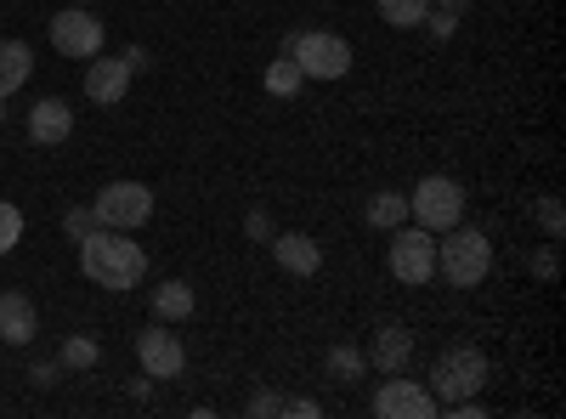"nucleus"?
Here are the masks:
<instances>
[{"label":"nucleus","mask_w":566,"mask_h":419,"mask_svg":"<svg viewBox=\"0 0 566 419\" xmlns=\"http://www.w3.org/2000/svg\"><path fill=\"white\" fill-rule=\"evenodd\" d=\"M80 272L91 277L97 290H136L142 277H148V250L130 244V232H114V227H97L80 239Z\"/></svg>","instance_id":"nucleus-1"},{"label":"nucleus","mask_w":566,"mask_h":419,"mask_svg":"<svg viewBox=\"0 0 566 419\" xmlns=\"http://www.w3.org/2000/svg\"><path fill=\"white\" fill-rule=\"evenodd\" d=\"M488 266H493V244H488V232H476V227H448V232H437V272L448 277L453 290H476L482 277H488Z\"/></svg>","instance_id":"nucleus-2"},{"label":"nucleus","mask_w":566,"mask_h":419,"mask_svg":"<svg viewBox=\"0 0 566 419\" xmlns=\"http://www.w3.org/2000/svg\"><path fill=\"white\" fill-rule=\"evenodd\" d=\"M488 380H493V363H488L476 346H453V352H442L437 368H431V397L448 408V402H464V397H482Z\"/></svg>","instance_id":"nucleus-3"},{"label":"nucleus","mask_w":566,"mask_h":419,"mask_svg":"<svg viewBox=\"0 0 566 419\" xmlns=\"http://www.w3.org/2000/svg\"><path fill=\"white\" fill-rule=\"evenodd\" d=\"M283 52L301 63L306 80H346L352 74V40L312 29V34H283Z\"/></svg>","instance_id":"nucleus-4"},{"label":"nucleus","mask_w":566,"mask_h":419,"mask_svg":"<svg viewBox=\"0 0 566 419\" xmlns=\"http://www.w3.org/2000/svg\"><path fill=\"white\" fill-rule=\"evenodd\" d=\"M386 266L397 284L419 290V284H431L437 277V232H424V227H391V250H386Z\"/></svg>","instance_id":"nucleus-5"},{"label":"nucleus","mask_w":566,"mask_h":419,"mask_svg":"<svg viewBox=\"0 0 566 419\" xmlns=\"http://www.w3.org/2000/svg\"><path fill=\"white\" fill-rule=\"evenodd\" d=\"M408 221L424 232H448L464 221V188L453 176H424L419 188L408 193Z\"/></svg>","instance_id":"nucleus-6"},{"label":"nucleus","mask_w":566,"mask_h":419,"mask_svg":"<svg viewBox=\"0 0 566 419\" xmlns=\"http://www.w3.org/2000/svg\"><path fill=\"white\" fill-rule=\"evenodd\" d=\"M91 210H97V227L136 232L142 221L154 216V193H148V181H108V188L91 199Z\"/></svg>","instance_id":"nucleus-7"},{"label":"nucleus","mask_w":566,"mask_h":419,"mask_svg":"<svg viewBox=\"0 0 566 419\" xmlns=\"http://www.w3.org/2000/svg\"><path fill=\"white\" fill-rule=\"evenodd\" d=\"M103 40H108L103 18H91L85 7H69V12L52 18V45H57V57H69V63H91L103 52Z\"/></svg>","instance_id":"nucleus-8"},{"label":"nucleus","mask_w":566,"mask_h":419,"mask_svg":"<svg viewBox=\"0 0 566 419\" xmlns=\"http://www.w3.org/2000/svg\"><path fill=\"white\" fill-rule=\"evenodd\" d=\"M136 363H142V375L148 380H176L181 368H187V346L181 335H170V323H148V329L136 335Z\"/></svg>","instance_id":"nucleus-9"},{"label":"nucleus","mask_w":566,"mask_h":419,"mask_svg":"<svg viewBox=\"0 0 566 419\" xmlns=\"http://www.w3.org/2000/svg\"><path fill=\"white\" fill-rule=\"evenodd\" d=\"M374 413H380V419H437L442 402L431 397V386L402 380V375H386L380 391H374Z\"/></svg>","instance_id":"nucleus-10"},{"label":"nucleus","mask_w":566,"mask_h":419,"mask_svg":"<svg viewBox=\"0 0 566 419\" xmlns=\"http://www.w3.org/2000/svg\"><path fill=\"white\" fill-rule=\"evenodd\" d=\"M130 63L125 57H91V69H85V97L97 103V108H114V103H125V91H130Z\"/></svg>","instance_id":"nucleus-11"},{"label":"nucleus","mask_w":566,"mask_h":419,"mask_svg":"<svg viewBox=\"0 0 566 419\" xmlns=\"http://www.w3.org/2000/svg\"><path fill=\"white\" fill-rule=\"evenodd\" d=\"M74 136V108L63 103V97H40L34 108H29V143H40V148H63Z\"/></svg>","instance_id":"nucleus-12"},{"label":"nucleus","mask_w":566,"mask_h":419,"mask_svg":"<svg viewBox=\"0 0 566 419\" xmlns=\"http://www.w3.org/2000/svg\"><path fill=\"white\" fill-rule=\"evenodd\" d=\"M272 261L283 266V272H295V277H312V272H323V244L317 239H306V232H272Z\"/></svg>","instance_id":"nucleus-13"},{"label":"nucleus","mask_w":566,"mask_h":419,"mask_svg":"<svg viewBox=\"0 0 566 419\" xmlns=\"http://www.w3.org/2000/svg\"><path fill=\"white\" fill-rule=\"evenodd\" d=\"M40 335V312L23 290H0V341L7 346H29Z\"/></svg>","instance_id":"nucleus-14"},{"label":"nucleus","mask_w":566,"mask_h":419,"mask_svg":"<svg viewBox=\"0 0 566 419\" xmlns=\"http://www.w3.org/2000/svg\"><path fill=\"white\" fill-rule=\"evenodd\" d=\"M368 363L380 368V375H408L413 335L402 329V323H380V329H374V346H368Z\"/></svg>","instance_id":"nucleus-15"},{"label":"nucleus","mask_w":566,"mask_h":419,"mask_svg":"<svg viewBox=\"0 0 566 419\" xmlns=\"http://www.w3.org/2000/svg\"><path fill=\"white\" fill-rule=\"evenodd\" d=\"M34 74V52L23 40H0V103L12 97V91H23Z\"/></svg>","instance_id":"nucleus-16"},{"label":"nucleus","mask_w":566,"mask_h":419,"mask_svg":"<svg viewBox=\"0 0 566 419\" xmlns=\"http://www.w3.org/2000/svg\"><path fill=\"white\" fill-rule=\"evenodd\" d=\"M154 317H159V323L193 317V284H181V277H165V284L154 290Z\"/></svg>","instance_id":"nucleus-17"},{"label":"nucleus","mask_w":566,"mask_h":419,"mask_svg":"<svg viewBox=\"0 0 566 419\" xmlns=\"http://www.w3.org/2000/svg\"><path fill=\"white\" fill-rule=\"evenodd\" d=\"M323 368H328V380L352 386V380H363V368H368V352H357V346H328Z\"/></svg>","instance_id":"nucleus-18"},{"label":"nucleus","mask_w":566,"mask_h":419,"mask_svg":"<svg viewBox=\"0 0 566 419\" xmlns=\"http://www.w3.org/2000/svg\"><path fill=\"white\" fill-rule=\"evenodd\" d=\"M408 221V193H374L368 199V227H380V232H391V227H402Z\"/></svg>","instance_id":"nucleus-19"},{"label":"nucleus","mask_w":566,"mask_h":419,"mask_svg":"<svg viewBox=\"0 0 566 419\" xmlns=\"http://www.w3.org/2000/svg\"><path fill=\"white\" fill-rule=\"evenodd\" d=\"M266 91H272V97H295V91L306 85V74H301V63L290 57V52H277V63L266 69V80H261Z\"/></svg>","instance_id":"nucleus-20"},{"label":"nucleus","mask_w":566,"mask_h":419,"mask_svg":"<svg viewBox=\"0 0 566 419\" xmlns=\"http://www.w3.org/2000/svg\"><path fill=\"white\" fill-rule=\"evenodd\" d=\"M424 12H431V0H380V18L391 29H419Z\"/></svg>","instance_id":"nucleus-21"},{"label":"nucleus","mask_w":566,"mask_h":419,"mask_svg":"<svg viewBox=\"0 0 566 419\" xmlns=\"http://www.w3.org/2000/svg\"><path fill=\"white\" fill-rule=\"evenodd\" d=\"M97 357H103V346L91 341V335H69V341H63V352H57V363H63V368H97Z\"/></svg>","instance_id":"nucleus-22"},{"label":"nucleus","mask_w":566,"mask_h":419,"mask_svg":"<svg viewBox=\"0 0 566 419\" xmlns=\"http://www.w3.org/2000/svg\"><path fill=\"white\" fill-rule=\"evenodd\" d=\"M23 244V210L0 199V255H12Z\"/></svg>","instance_id":"nucleus-23"},{"label":"nucleus","mask_w":566,"mask_h":419,"mask_svg":"<svg viewBox=\"0 0 566 419\" xmlns=\"http://www.w3.org/2000/svg\"><path fill=\"white\" fill-rule=\"evenodd\" d=\"M63 232L80 244L85 232H97V210H91V205H85V210H69V216H63Z\"/></svg>","instance_id":"nucleus-24"},{"label":"nucleus","mask_w":566,"mask_h":419,"mask_svg":"<svg viewBox=\"0 0 566 419\" xmlns=\"http://www.w3.org/2000/svg\"><path fill=\"white\" fill-rule=\"evenodd\" d=\"M424 29H431L437 40H453V34H459V12H442V7H431V12H424Z\"/></svg>","instance_id":"nucleus-25"},{"label":"nucleus","mask_w":566,"mask_h":419,"mask_svg":"<svg viewBox=\"0 0 566 419\" xmlns=\"http://www.w3.org/2000/svg\"><path fill=\"white\" fill-rule=\"evenodd\" d=\"M244 232H250L255 244H266V239H272L277 227H272V216H266V210H250V216H244Z\"/></svg>","instance_id":"nucleus-26"},{"label":"nucleus","mask_w":566,"mask_h":419,"mask_svg":"<svg viewBox=\"0 0 566 419\" xmlns=\"http://www.w3.org/2000/svg\"><path fill=\"white\" fill-rule=\"evenodd\" d=\"M538 221H544V232H549V239H560V227H566V216H560V199H544V205H538Z\"/></svg>","instance_id":"nucleus-27"},{"label":"nucleus","mask_w":566,"mask_h":419,"mask_svg":"<svg viewBox=\"0 0 566 419\" xmlns=\"http://www.w3.org/2000/svg\"><path fill=\"white\" fill-rule=\"evenodd\" d=\"M29 380H34L40 391H52V386L63 380V363H34V368H29Z\"/></svg>","instance_id":"nucleus-28"},{"label":"nucleus","mask_w":566,"mask_h":419,"mask_svg":"<svg viewBox=\"0 0 566 419\" xmlns=\"http://www.w3.org/2000/svg\"><path fill=\"white\" fill-rule=\"evenodd\" d=\"M283 413H295V419H317L323 408H317L312 397H290V402H283Z\"/></svg>","instance_id":"nucleus-29"},{"label":"nucleus","mask_w":566,"mask_h":419,"mask_svg":"<svg viewBox=\"0 0 566 419\" xmlns=\"http://www.w3.org/2000/svg\"><path fill=\"white\" fill-rule=\"evenodd\" d=\"M250 413H283V397H272V391H255V397H250Z\"/></svg>","instance_id":"nucleus-30"},{"label":"nucleus","mask_w":566,"mask_h":419,"mask_svg":"<svg viewBox=\"0 0 566 419\" xmlns=\"http://www.w3.org/2000/svg\"><path fill=\"white\" fill-rule=\"evenodd\" d=\"M533 272L544 277V284H555V250H538V261H533Z\"/></svg>","instance_id":"nucleus-31"},{"label":"nucleus","mask_w":566,"mask_h":419,"mask_svg":"<svg viewBox=\"0 0 566 419\" xmlns=\"http://www.w3.org/2000/svg\"><path fill=\"white\" fill-rule=\"evenodd\" d=\"M125 63H130V74H142L148 69V52H142V45H125Z\"/></svg>","instance_id":"nucleus-32"},{"label":"nucleus","mask_w":566,"mask_h":419,"mask_svg":"<svg viewBox=\"0 0 566 419\" xmlns=\"http://www.w3.org/2000/svg\"><path fill=\"white\" fill-rule=\"evenodd\" d=\"M431 7H442V12H459V18H464L470 7H476V0H431Z\"/></svg>","instance_id":"nucleus-33"},{"label":"nucleus","mask_w":566,"mask_h":419,"mask_svg":"<svg viewBox=\"0 0 566 419\" xmlns=\"http://www.w3.org/2000/svg\"><path fill=\"white\" fill-rule=\"evenodd\" d=\"M0 119H7V103H0Z\"/></svg>","instance_id":"nucleus-34"},{"label":"nucleus","mask_w":566,"mask_h":419,"mask_svg":"<svg viewBox=\"0 0 566 419\" xmlns=\"http://www.w3.org/2000/svg\"><path fill=\"white\" fill-rule=\"evenodd\" d=\"M74 7H91V0H74Z\"/></svg>","instance_id":"nucleus-35"}]
</instances>
